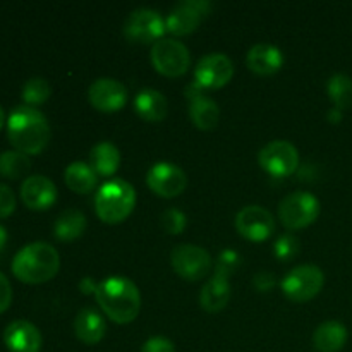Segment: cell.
<instances>
[{
  "label": "cell",
  "instance_id": "35",
  "mask_svg": "<svg viewBox=\"0 0 352 352\" xmlns=\"http://www.w3.org/2000/svg\"><path fill=\"white\" fill-rule=\"evenodd\" d=\"M12 302V287L6 275L0 272V313L6 311Z\"/></svg>",
  "mask_w": 352,
  "mask_h": 352
},
{
  "label": "cell",
  "instance_id": "15",
  "mask_svg": "<svg viewBox=\"0 0 352 352\" xmlns=\"http://www.w3.org/2000/svg\"><path fill=\"white\" fill-rule=\"evenodd\" d=\"M89 103L100 112H117L127 102V89L119 79L98 78L88 89Z\"/></svg>",
  "mask_w": 352,
  "mask_h": 352
},
{
  "label": "cell",
  "instance_id": "14",
  "mask_svg": "<svg viewBox=\"0 0 352 352\" xmlns=\"http://www.w3.org/2000/svg\"><path fill=\"white\" fill-rule=\"evenodd\" d=\"M236 229L246 239L265 241L275 230L274 215L260 205H248L236 215Z\"/></svg>",
  "mask_w": 352,
  "mask_h": 352
},
{
  "label": "cell",
  "instance_id": "18",
  "mask_svg": "<svg viewBox=\"0 0 352 352\" xmlns=\"http://www.w3.org/2000/svg\"><path fill=\"white\" fill-rule=\"evenodd\" d=\"M21 198L31 210H47L57 201V186L47 175H30L21 184Z\"/></svg>",
  "mask_w": 352,
  "mask_h": 352
},
{
  "label": "cell",
  "instance_id": "10",
  "mask_svg": "<svg viewBox=\"0 0 352 352\" xmlns=\"http://www.w3.org/2000/svg\"><path fill=\"white\" fill-rule=\"evenodd\" d=\"M170 261L177 275L186 280H199L212 268V256L208 251L196 244H179L172 250Z\"/></svg>",
  "mask_w": 352,
  "mask_h": 352
},
{
  "label": "cell",
  "instance_id": "24",
  "mask_svg": "<svg viewBox=\"0 0 352 352\" xmlns=\"http://www.w3.org/2000/svg\"><path fill=\"white\" fill-rule=\"evenodd\" d=\"M89 165H91L96 174L103 175V177L116 174L120 165L119 148L110 143V141H100L89 151Z\"/></svg>",
  "mask_w": 352,
  "mask_h": 352
},
{
  "label": "cell",
  "instance_id": "36",
  "mask_svg": "<svg viewBox=\"0 0 352 352\" xmlns=\"http://www.w3.org/2000/svg\"><path fill=\"white\" fill-rule=\"evenodd\" d=\"M253 284L258 291H268V289L274 287L275 278L272 277V274H268V272H261V274L254 275Z\"/></svg>",
  "mask_w": 352,
  "mask_h": 352
},
{
  "label": "cell",
  "instance_id": "28",
  "mask_svg": "<svg viewBox=\"0 0 352 352\" xmlns=\"http://www.w3.org/2000/svg\"><path fill=\"white\" fill-rule=\"evenodd\" d=\"M30 157L23 151H3L0 153V174L7 179H21L30 172Z\"/></svg>",
  "mask_w": 352,
  "mask_h": 352
},
{
  "label": "cell",
  "instance_id": "27",
  "mask_svg": "<svg viewBox=\"0 0 352 352\" xmlns=\"http://www.w3.org/2000/svg\"><path fill=\"white\" fill-rule=\"evenodd\" d=\"M327 93L336 109L346 110L352 103V79L347 74H333L327 82Z\"/></svg>",
  "mask_w": 352,
  "mask_h": 352
},
{
  "label": "cell",
  "instance_id": "34",
  "mask_svg": "<svg viewBox=\"0 0 352 352\" xmlns=\"http://www.w3.org/2000/svg\"><path fill=\"white\" fill-rule=\"evenodd\" d=\"M141 352H175V346L167 337H151L141 347Z\"/></svg>",
  "mask_w": 352,
  "mask_h": 352
},
{
  "label": "cell",
  "instance_id": "1",
  "mask_svg": "<svg viewBox=\"0 0 352 352\" xmlns=\"http://www.w3.org/2000/svg\"><path fill=\"white\" fill-rule=\"evenodd\" d=\"M7 136L17 151L36 155L50 141V124L43 112L30 105H19L7 119Z\"/></svg>",
  "mask_w": 352,
  "mask_h": 352
},
{
  "label": "cell",
  "instance_id": "25",
  "mask_svg": "<svg viewBox=\"0 0 352 352\" xmlns=\"http://www.w3.org/2000/svg\"><path fill=\"white\" fill-rule=\"evenodd\" d=\"M64 179L69 189H72L74 192H79V195H86V192H91L95 189L96 182H98V174L93 170V167L89 164H85V162H72L65 168Z\"/></svg>",
  "mask_w": 352,
  "mask_h": 352
},
{
  "label": "cell",
  "instance_id": "17",
  "mask_svg": "<svg viewBox=\"0 0 352 352\" xmlns=\"http://www.w3.org/2000/svg\"><path fill=\"white\" fill-rule=\"evenodd\" d=\"M3 344L10 352H40L43 339L31 322L14 320L3 330Z\"/></svg>",
  "mask_w": 352,
  "mask_h": 352
},
{
  "label": "cell",
  "instance_id": "33",
  "mask_svg": "<svg viewBox=\"0 0 352 352\" xmlns=\"http://www.w3.org/2000/svg\"><path fill=\"white\" fill-rule=\"evenodd\" d=\"M16 210V195L9 186L0 182V219H6Z\"/></svg>",
  "mask_w": 352,
  "mask_h": 352
},
{
  "label": "cell",
  "instance_id": "6",
  "mask_svg": "<svg viewBox=\"0 0 352 352\" xmlns=\"http://www.w3.org/2000/svg\"><path fill=\"white\" fill-rule=\"evenodd\" d=\"M320 215V201L308 191H296L285 196L278 205V219L287 229H302Z\"/></svg>",
  "mask_w": 352,
  "mask_h": 352
},
{
  "label": "cell",
  "instance_id": "23",
  "mask_svg": "<svg viewBox=\"0 0 352 352\" xmlns=\"http://www.w3.org/2000/svg\"><path fill=\"white\" fill-rule=\"evenodd\" d=\"M347 340V329L340 322L329 320L316 327L313 333V344L320 352H337L344 347Z\"/></svg>",
  "mask_w": 352,
  "mask_h": 352
},
{
  "label": "cell",
  "instance_id": "37",
  "mask_svg": "<svg viewBox=\"0 0 352 352\" xmlns=\"http://www.w3.org/2000/svg\"><path fill=\"white\" fill-rule=\"evenodd\" d=\"M327 119H329L332 124L340 122V120H342V110H339V109H336V107H333V109L330 110L329 113H327Z\"/></svg>",
  "mask_w": 352,
  "mask_h": 352
},
{
  "label": "cell",
  "instance_id": "12",
  "mask_svg": "<svg viewBox=\"0 0 352 352\" xmlns=\"http://www.w3.org/2000/svg\"><path fill=\"white\" fill-rule=\"evenodd\" d=\"M234 76V64L229 55L213 52L199 58L195 69V81L205 89H217L226 86Z\"/></svg>",
  "mask_w": 352,
  "mask_h": 352
},
{
  "label": "cell",
  "instance_id": "30",
  "mask_svg": "<svg viewBox=\"0 0 352 352\" xmlns=\"http://www.w3.org/2000/svg\"><path fill=\"white\" fill-rule=\"evenodd\" d=\"M162 227L172 236H177L186 229V215L179 208H167L162 213Z\"/></svg>",
  "mask_w": 352,
  "mask_h": 352
},
{
  "label": "cell",
  "instance_id": "13",
  "mask_svg": "<svg viewBox=\"0 0 352 352\" xmlns=\"http://www.w3.org/2000/svg\"><path fill=\"white\" fill-rule=\"evenodd\" d=\"M146 184L151 191L164 198H175L188 186V177L179 165L170 162H157L146 174Z\"/></svg>",
  "mask_w": 352,
  "mask_h": 352
},
{
  "label": "cell",
  "instance_id": "31",
  "mask_svg": "<svg viewBox=\"0 0 352 352\" xmlns=\"http://www.w3.org/2000/svg\"><path fill=\"white\" fill-rule=\"evenodd\" d=\"M274 251L278 260H291L299 251L298 237L292 236V234H284V236H280L275 241Z\"/></svg>",
  "mask_w": 352,
  "mask_h": 352
},
{
  "label": "cell",
  "instance_id": "26",
  "mask_svg": "<svg viewBox=\"0 0 352 352\" xmlns=\"http://www.w3.org/2000/svg\"><path fill=\"white\" fill-rule=\"evenodd\" d=\"M86 229V217L81 210L67 208L57 217L54 226L55 237L60 241H74Z\"/></svg>",
  "mask_w": 352,
  "mask_h": 352
},
{
  "label": "cell",
  "instance_id": "32",
  "mask_svg": "<svg viewBox=\"0 0 352 352\" xmlns=\"http://www.w3.org/2000/svg\"><path fill=\"white\" fill-rule=\"evenodd\" d=\"M239 263H241L239 254L232 250H226L222 254H220L219 263H217V268H215V274L229 277V275L236 270Z\"/></svg>",
  "mask_w": 352,
  "mask_h": 352
},
{
  "label": "cell",
  "instance_id": "19",
  "mask_svg": "<svg viewBox=\"0 0 352 352\" xmlns=\"http://www.w3.org/2000/svg\"><path fill=\"white\" fill-rule=\"evenodd\" d=\"M246 64L254 74L268 76L277 72L284 65V55L280 48L272 43H256L246 55Z\"/></svg>",
  "mask_w": 352,
  "mask_h": 352
},
{
  "label": "cell",
  "instance_id": "22",
  "mask_svg": "<svg viewBox=\"0 0 352 352\" xmlns=\"http://www.w3.org/2000/svg\"><path fill=\"white\" fill-rule=\"evenodd\" d=\"M230 299V284L229 277L226 275L215 274L208 282L205 284V287L201 289V294H199V302H201V308L206 309L208 313H217L220 309L226 308V305Z\"/></svg>",
  "mask_w": 352,
  "mask_h": 352
},
{
  "label": "cell",
  "instance_id": "5",
  "mask_svg": "<svg viewBox=\"0 0 352 352\" xmlns=\"http://www.w3.org/2000/svg\"><path fill=\"white\" fill-rule=\"evenodd\" d=\"M325 284V275L316 265H299L282 278V292L291 301L306 302L315 298Z\"/></svg>",
  "mask_w": 352,
  "mask_h": 352
},
{
  "label": "cell",
  "instance_id": "20",
  "mask_svg": "<svg viewBox=\"0 0 352 352\" xmlns=\"http://www.w3.org/2000/svg\"><path fill=\"white\" fill-rule=\"evenodd\" d=\"M74 332L81 342L95 346L105 337V318L95 308H82L74 320Z\"/></svg>",
  "mask_w": 352,
  "mask_h": 352
},
{
  "label": "cell",
  "instance_id": "38",
  "mask_svg": "<svg viewBox=\"0 0 352 352\" xmlns=\"http://www.w3.org/2000/svg\"><path fill=\"white\" fill-rule=\"evenodd\" d=\"M6 244H7V229L3 226H0V251L3 250Z\"/></svg>",
  "mask_w": 352,
  "mask_h": 352
},
{
  "label": "cell",
  "instance_id": "39",
  "mask_svg": "<svg viewBox=\"0 0 352 352\" xmlns=\"http://www.w3.org/2000/svg\"><path fill=\"white\" fill-rule=\"evenodd\" d=\"M3 122H6V112H3V109L0 107V129H2Z\"/></svg>",
  "mask_w": 352,
  "mask_h": 352
},
{
  "label": "cell",
  "instance_id": "4",
  "mask_svg": "<svg viewBox=\"0 0 352 352\" xmlns=\"http://www.w3.org/2000/svg\"><path fill=\"white\" fill-rule=\"evenodd\" d=\"M136 191L124 179H110L96 192V215L107 223H119L126 220L133 212Z\"/></svg>",
  "mask_w": 352,
  "mask_h": 352
},
{
  "label": "cell",
  "instance_id": "16",
  "mask_svg": "<svg viewBox=\"0 0 352 352\" xmlns=\"http://www.w3.org/2000/svg\"><path fill=\"white\" fill-rule=\"evenodd\" d=\"M206 89L198 82H192L186 88V96L189 100V117L199 129H213L219 124L220 107L215 100L205 95Z\"/></svg>",
  "mask_w": 352,
  "mask_h": 352
},
{
  "label": "cell",
  "instance_id": "21",
  "mask_svg": "<svg viewBox=\"0 0 352 352\" xmlns=\"http://www.w3.org/2000/svg\"><path fill=\"white\" fill-rule=\"evenodd\" d=\"M168 103L164 93L153 88H143L134 98V110L138 116L150 122H160L167 116Z\"/></svg>",
  "mask_w": 352,
  "mask_h": 352
},
{
  "label": "cell",
  "instance_id": "3",
  "mask_svg": "<svg viewBox=\"0 0 352 352\" xmlns=\"http://www.w3.org/2000/svg\"><path fill=\"white\" fill-rule=\"evenodd\" d=\"M60 256L52 244L36 241L26 244L12 260V274L26 284H43L57 275Z\"/></svg>",
  "mask_w": 352,
  "mask_h": 352
},
{
  "label": "cell",
  "instance_id": "11",
  "mask_svg": "<svg viewBox=\"0 0 352 352\" xmlns=\"http://www.w3.org/2000/svg\"><path fill=\"white\" fill-rule=\"evenodd\" d=\"M212 10V3L208 0H182L168 12L165 24L167 30L175 36H184L192 33L199 26L203 19Z\"/></svg>",
  "mask_w": 352,
  "mask_h": 352
},
{
  "label": "cell",
  "instance_id": "8",
  "mask_svg": "<svg viewBox=\"0 0 352 352\" xmlns=\"http://www.w3.org/2000/svg\"><path fill=\"white\" fill-rule=\"evenodd\" d=\"M167 24L158 10L150 9V7H140L129 12V16L124 21V36L129 41H138V43H150V41H158L164 38Z\"/></svg>",
  "mask_w": 352,
  "mask_h": 352
},
{
  "label": "cell",
  "instance_id": "7",
  "mask_svg": "<svg viewBox=\"0 0 352 352\" xmlns=\"http://www.w3.org/2000/svg\"><path fill=\"white\" fill-rule=\"evenodd\" d=\"M151 62L160 74L175 78L189 69L191 54L182 41L174 38H160L151 45Z\"/></svg>",
  "mask_w": 352,
  "mask_h": 352
},
{
  "label": "cell",
  "instance_id": "29",
  "mask_svg": "<svg viewBox=\"0 0 352 352\" xmlns=\"http://www.w3.org/2000/svg\"><path fill=\"white\" fill-rule=\"evenodd\" d=\"M50 85L43 78H31L23 86V100L30 107L45 103L48 100V96H50Z\"/></svg>",
  "mask_w": 352,
  "mask_h": 352
},
{
  "label": "cell",
  "instance_id": "2",
  "mask_svg": "<svg viewBox=\"0 0 352 352\" xmlns=\"http://www.w3.org/2000/svg\"><path fill=\"white\" fill-rule=\"evenodd\" d=\"M95 296L100 308L116 323H129L141 308V294L138 285L126 277H109L95 285Z\"/></svg>",
  "mask_w": 352,
  "mask_h": 352
},
{
  "label": "cell",
  "instance_id": "9",
  "mask_svg": "<svg viewBox=\"0 0 352 352\" xmlns=\"http://www.w3.org/2000/svg\"><path fill=\"white\" fill-rule=\"evenodd\" d=\"M261 168L274 177H285L296 172L299 165V153L292 143L285 140H275L265 144L258 153Z\"/></svg>",
  "mask_w": 352,
  "mask_h": 352
}]
</instances>
